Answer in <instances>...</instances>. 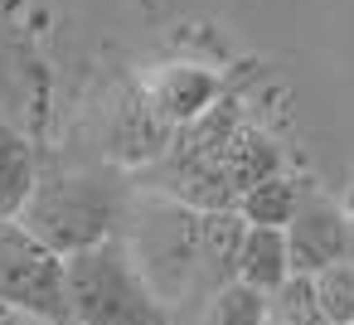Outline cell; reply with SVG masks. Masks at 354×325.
I'll use <instances>...</instances> for the list:
<instances>
[{"label":"cell","instance_id":"obj_1","mask_svg":"<svg viewBox=\"0 0 354 325\" xmlns=\"http://www.w3.org/2000/svg\"><path fill=\"white\" fill-rule=\"evenodd\" d=\"M127 214H131V204L117 180H107L97 170H49L35 180V189L20 209V223L54 257L68 262L97 243L122 238Z\"/></svg>","mask_w":354,"mask_h":325},{"label":"cell","instance_id":"obj_2","mask_svg":"<svg viewBox=\"0 0 354 325\" xmlns=\"http://www.w3.org/2000/svg\"><path fill=\"white\" fill-rule=\"evenodd\" d=\"M64 291H68L73 325H170V310L151 291L127 238H112L68 257Z\"/></svg>","mask_w":354,"mask_h":325},{"label":"cell","instance_id":"obj_3","mask_svg":"<svg viewBox=\"0 0 354 325\" xmlns=\"http://www.w3.org/2000/svg\"><path fill=\"white\" fill-rule=\"evenodd\" d=\"M122 238L165 310L175 296L204 291V281H199V209H189L180 199H156L141 209V223Z\"/></svg>","mask_w":354,"mask_h":325},{"label":"cell","instance_id":"obj_4","mask_svg":"<svg viewBox=\"0 0 354 325\" xmlns=\"http://www.w3.org/2000/svg\"><path fill=\"white\" fill-rule=\"evenodd\" d=\"M0 306H20L54 325H73L64 257H54L20 219H0Z\"/></svg>","mask_w":354,"mask_h":325},{"label":"cell","instance_id":"obj_5","mask_svg":"<svg viewBox=\"0 0 354 325\" xmlns=\"http://www.w3.org/2000/svg\"><path fill=\"white\" fill-rule=\"evenodd\" d=\"M291 277H315L335 262H354V219L330 199H306L301 214L286 223Z\"/></svg>","mask_w":354,"mask_h":325},{"label":"cell","instance_id":"obj_6","mask_svg":"<svg viewBox=\"0 0 354 325\" xmlns=\"http://www.w3.org/2000/svg\"><path fill=\"white\" fill-rule=\"evenodd\" d=\"M291 277V252H286V228H252L243 233L238 248V281L252 286L257 296H272Z\"/></svg>","mask_w":354,"mask_h":325},{"label":"cell","instance_id":"obj_7","mask_svg":"<svg viewBox=\"0 0 354 325\" xmlns=\"http://www.w3.org/2000/svg\"><path fill=\"white\" fill-rule=\"evenodd\" d=\"M35 180H39V160L30 136L15 131L10 122H0V219H20Z\"/></svg>","mask_w":354,"mask_h":325},{"label":"cell","instance_id":"obj_8","mask_svg":"<svg viewBox=\"0 0 354 325\" xmlns=\"http://www.w3.org/2000/svg\"><path fill=\"white\" fill-rule=\"evenodd\" d=\"M310 194L301 189V180H291V175H267L262 185H252L243 199H238V214H243V223H252V228H286L296 214H301V204H306Z\"/></svg>","mask_w":354,"mask_h":325},{"label":"cell","instance_id":"obj_9","mask_svg":"<svg viewBox=\"0 0 354 325\" xmlns=\"http://www.w3.org/2000/svg\"><path fill=\"white\" fill-rule=\"evenodd\" d=\"M209 98H214V83L209 78H199V73H185V68H170L165 73V83L156 88V112L160 117H170V122H199L204 117V107H209Z\"/></svg>","mask_w":354,"mask_h":325},{"label":"cell","instance_id":"obj_10","mask_svg":"<svg viewBox=\"0 0 354 325\" xmlns=\"http://www.w3.org/2000/svg\"><path fill=\"white\" fill-rule=\"evenodd\" d=\"M267 325H330L310 277H286L272 296H267Z\"/></svg>","mask_w":354,"mask_h":325},{"label":"cell","instance_id":"obj_11","mask_svg":"<svg viewBox=\"0 0 354 325\" xmlns=\"http://www.w3.org/2000/svg\"><path fill=\"white\" fill-rule=\"evenodd\" d=\"M199 325H267V296H257L252 286L233 281L204 306Z\"/></svg>","mask_w":354,"mask_h":325},{"label":"cell","instance_id":"obj_12","mask_svg":"<svg viewBox=\"0 0 354 325\" xmlns=\"http://www.w3.org/2000/svg\"><path fill=\"white\" fill-rule=\"evenodd\" d=\"M310 286H315V301L330 325H354V262H335V267L315 272Z\"/></svg>","mask_w":354,"mask_h":325},{"label":"cell","instance_id":"obj_13","mask_svg":"<svg viewBox=\"0 0 354 325\" xmlns=\"http://www.w3.org/2000/svg\"><path fill=\"white\" fill-rule=\"evenodd\" d=\"M0 325H54V320H44L35 310H20V306H0Z\"/></svg>","mask_w":354,"mask_h":325}]
</instances>
